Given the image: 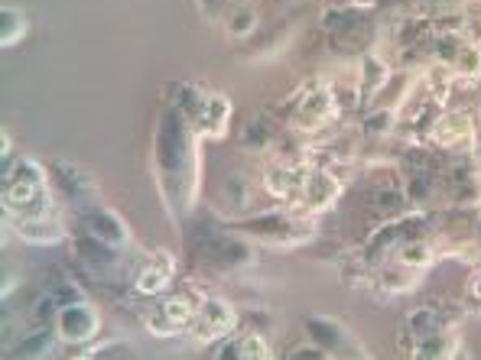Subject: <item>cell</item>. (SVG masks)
I'll list each match as a JSON object with an SVG mask.
<instances>
[{
  "label": "cell",
  "mask_w": 481,
  "mask_h": 360,
  "mask_svg": "<svg viewBox=\"0 0 481 360\" xmlns=\"http://www.w3.org/2000/svg\"><path fill=\"white\" fill-rule=\"evenodd\" d=\"M4 208L16 218H43L55 215L53 199H49L46 172L36 160H16L14 169L4 176Z\"/></svg>",
  "instance_id": "6da1fadb"
},
{
  "label": "cell",
  "mask_w": 481,
  "mask_h": 360,
  "mask_svg": "<svg viewBox=\"0 0 481 360\" xmlns=\"http://www.w3.org/2000/svg\"><path fill=\"white\" fill-rule=\"evenodd\" d=\"M202 292L195 289H182L172 292L166 299H160L153 306V312L147 315V331L156 337H172V335H186L189 325H192L195 312L202 306Z\"/></svg>",
  "instance_id": "7a4b0ae2"
},
{
  "label": "cell",
  "mask_w": 481,
  "mask_h": 360,
  "mask_svg": "<svg viewBox=\"0 0 481 360\" xmlns=\"http://www.w3.org/2000/svg\"><path fill=\"white\" fill-rule=\"evenodd\" d=\"M234 328H238V312H234L231 302L218 299V296H205L186 335L199 345H209V341H225Z\"/></svg>",
  "instance_id": "3957f363"
},
{
  "label": "cell",
  "mask_w": 481,
  "mask_h": 360,
  "mask_svg": "<svg viewBox=\"0 0 481 360\" xmlns=\"http://www.w3.org/2000/svg\"><path fill=\"white\" fill-rule=\"evenodd\" d=\"M98 328H102V318H98V312L85 299H72L65 306H59V312H55V331H59L65 345L94 341Z\"/></svg>",
  "instance_id": "277c9868"
},
{
  "label": "cell",
  "mask_w": 481,
  "mask_h": 360,
  "mask_svg": "<svg viewBox=\"0 0 481 360\" xmlns=\"http://www.w3.org/2000/svg\"><path fill=\"white\" fill-rule=\"evenodd\" d=\"M172 273H176V257L160 247V250H153L137 267V273H133V292L137 296H160L172 283Z\"/></svg>",
  "instance_id": "5b68a950"
},
{
  "label": "cell",
  "mask_w": 481,
  "mask_h": 360,
  "mask_svg": "<svg viewBox=\"0 0 481 360\" xmlns=\"http://www.w3.org/2000/svg\"><path fill=\"white\" fill-rule=\"evenodd\" d=\"M335 114V94L329 88H309L303 101H299V108L293 114V127L303 133H316L329 117Z\"/></svg>",
  "instance_id": "8992f818"
},
{
  "label": "cell",
  "mask_w": 481,
  "mask_h": 360,
  "mask_svg": "<svg viewBox=\"0 0 481 360\" xmlns=\"http://www.w3.org/2000/svg\"><path fill=\"white\" fill-rule=\"evenodd\" d=\"M85 228H88V238L98 240V244H108L111 250L131 244L127 228L121 224V218H117L114 211H108V208H94L92 215L85 218Z\"/></svg>",
  "instance_id": "52a82bcc"
},
{
  "label": "cell",
  "mask_w": 481,
  "mask_h": 360,
  "mask_svg": "<svg viewBox=\"0 0 481 360\" xmlns=\"http://www.w3.org/2000/svg\"><path fill=\"white\" fill-rule=\"evenodd\" d=\"M16 234L26 240V244H39V247H49V244H59L65 240V224L59 221L55 215H43V218H16L14 221Z\"/></svg>",
  "instance_id": "ba28073f"
},
{
  "label": "cell",
  "mask_w": 481,
  "mask_h": 360,
  "mask_svg": "<svg viewBox=\"0 0 481 360\" xmlns=\"http://www.w3.org/2000/svg\"><path fill=\"white\" fill-rule=\"evenodd\" d=\"M472 117H468V111H449V114H443L439 121L433 123V131H429V137H433V143L439 146H462L472 140Z\"/></svg>",
  "instance_id": "9c48e42d"
},
{
  "label": "cell",
  "mask_w": 481,
  "mask_h": 360,
  "mask_svg": "<svg viewBox=\"0 0 481 360\" xmlns=\"http://www.w3.org/2000/svg\"><path fill=\"white\" fill-rule=\"evenodd\" d=\"M452 75L466 78V82H478L481 78V43H462L449 62Z\"/></svg>",
  "instance_id": "30bf717a"
},
{
  "label": "cell",
  "mask_w": 481,
  "mask_h": 360,
  "mask_svg": "<svg viewBox=\"0 0 481 360\" xmlns=\"http://www.w3.org/2000/svg\"><path fill=\"white\" fill-rule=\"evenodd\" d=\"M218 354H228V357H240V360H267V357H273V351L267 347V341L260 335H254V331H248V335H240V337H231V345L221 347Z\"/></svg>",
  "instance_id": "8fae6325"
},
{
  "label": "cell",
  "mask_w": 481,
  "mask_h": 360,
  "mask_svg": "<svg viewBox=\"0 0 481 360\" xmlns=\"http://www.w3.org/2000/svg\"><path fill=\"white\" fill-rule=\"evenodd\" d=\"M394 260L413 269H427L436 263V247L429 244V240H407V244L397 247Z\"/></svg>",
  "instance_id": "7c38bea8"
},
{
  "label": "cell",
  "mask_w": 481,
  "mask_h": 360,
  "mask_svg": "<svg viewBox=\"0 0 481 360\" xmlns=\"http://www.w3.org/2000/svg\"><path fill=\"white\" fill-rule=\"evenodd\" d=\"M378 283L384 286L388 292H407V289H413V286L419 283V269L404 267V263L390 260L388 267L378 273Z\"/></svg>",
  "instance_id": "4fadbf2b"
},
{
  "label": "cell",
  "mask_w": 481,
  "mask_h": 360,
  "mask_svg": "<svg viewBox=\"0 0 481 360\" xmlns=\"http://www.w3.org/2000/svg\"><path fill=\"white\" fill-rule=\"evenodd\" d=\"M0 20H4V30H0V43H4V49L16 46V43L26 36V16L16 7H4Z\"/></svg>",
  "instance_id": "5bb4252c"
},
{
  "label": "cell",
  "mask_w": 481,
  "mask_h": 360,
  "mask_svg": "<svg viewBox=\"0 0 481 360\" xmlns=\"http://www.w3.org/2000/svg\"><path fill=\"white\" fill-rule=\"evenodd\" d=\"M384 82H388V65H384L380 59H374V55H368L365 75H361V88H365V94H374Z\"/></svg>",
  "instance_id": "9a60e30c"
},
{
  "label": "cell",
  "mask_w": 481,
  "mask_h": 360,
  "mask_svg": "<svg viewBox=\"0 0 481 360\" xmlns=\"http://www.w3.org/2000/svg\"><path fill=\"white\" fill-rule=\"evenodd\" d=\"M452 82H456V75H452L449 65H446V69H436V72H433V78H429V92H433V98L439 101V104H443V101L449 98Z\"/></svg>",
  "instance_id": "2e32d148"
},
{
  "label": "cell",
  "mask_w": 481,
  "mask_h": 360,
  "mask_svg": "<svg viewBox=\"0 0 481 360\" xmlns=\"http://www.w3.org/2000/svg\"><path fill=\"white\" fill-rule=\"evenodd\" d=\"M254 24H257V14H254V10H248V7H240L238 14L228 16V30H231L234 36H244V33H250V30H254Z\"/></svg>",
  "instance_id": "e0dca14e"
},
{
  "label": "cell",
  "mask_w": 481,
  "mask_h": 360,
  "mask_svg": "<svg viewBox=\"0 0 481 360\" xmlns=\"http://www.w3.org/2000/svg\"><path fill=\"white\" fill-rule=\"evenodd\" d=\"M390 123H394V111H390V108H380V111H374V114H368L365 131H371V133H388Z\"/></svg>",
  "instance_id": "ac0fdd59"
},
{
  "label": "cell",
  "mask_w": 481,
  "mask_h": 360,
  "mask_svg": "<svg viewBox=\"0 0 481 360\" xmlns=\"http://www.w3.org/2000/svg\"><path fill=\"white\" fill-rule=\"evenodd\" d=\"M290 357H326V351L322 347H293Z\"/></svg>",
  "instance_id": "d6986e66"
},
{
  "label": "cell",
  "mask_w": 481,
  "mask_h": 360,
  "mask_svg": "<svg viewBox=\"0 0 481 360\" xmlns=\"http://www.w3.org/2000/svg\"><path fill=\"white\" fill-rule=\"evenodd\" d=\"M468 292H472L475 299H481V267L475 269L472 277H468Z\"/></svg>",
  "instance_id": "ffe728a7"
}]
</instances>
